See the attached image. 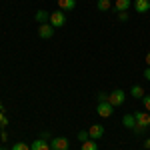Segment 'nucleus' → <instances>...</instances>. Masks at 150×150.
I'll return each instance as SVG.
<instances>
[{
    "label": "nucleus",
    "instance_id": "11",
    "mask_svg": "<svg viewBox=\"0 0 150 150\" xmlns=\"http://www.w3.org/2000/svg\"><path fill=\"white\" fill-rule=\"evenodd\" d=\"M52 148V146H50V144H48L46 140H34V142H32V144H30V150H50Z\"/></svg>",
    "mask_w": 150,
    "mask_h": 150
},
{
    "label": "nucleus",
    "instance_id": "7",
    "mask_svg": "<svg viewBox=\"0 0 150 150\" xmlns=\"http://www.w3.org/2000/svg\"><path fill=\"white\" fill-rule=\"evenodd\" d=\"M38 36L40 38H52L54 36V26L52 24H40L38 26Z\"/></svg>",
    "mask_w": 150,
    "mask_h": 150
},
{
    "label": "nucleus",
    "instance_id": "23",
    "mask_svg": "<svg viewBox=\"0 0 150 150\" xmlns=\"http://www.w3.org/2000/svg\"><path fill=\"white\" fill-rule=\"evenodd\" d=\"M144 78H146V80H150V68L144 70Z\"/></svg>",
    "mask_w": 150,
    "mask_h": 150
},
{
    "label": "nucleus",
    "instance_id": "1",
    "mask_svg": "<svg viewBox=\"0 0 150 150\" xmlns=\"http://www.w3.org/2000/svg\"><path fill=\"white\" fill-rule=\"evenodd\" d=\"M124 100H126V92L120 90V88H116V90H112V92L108 94V102L112 104L114 108H116V106H122Z\"/></svg>",
    "mask_w": 150,
    "mask_h": 150
},
{
    "label": "nucleus",
    "instance_id": "25",
    "mask_svg": "<svg viewBox=\"0 0 150 150\" xmlns=\"http://www.w3.org/2000/svg\"><path fill=\"white\" fill-rule=\"evenodd\" d=\"M146 64H148V68H150V52L146 54Z\"/></svg>",
    "mask_w": 150,
    "mask_h": 150
},
{
    "label": "nucleus",
    "instance_id": "12",
    "mask_svg": "<svg viewBox=\"0 0 150 150\" xmlns=\"http://www.w3.org/2000/svg\"><path fill=\"white\" fill-rule=\"evenodd\" d=\"M132 4V0H114V8L116 12H126Z\"/></svg>",
    "mask_w": 150,
    "mask_h": 150
},
{
    "label": "nucleus",
    "instance_id": "13",
    "mask_svg": "<svg viewBox=\"0 0 150 150\" xmlns=\"http://www.w3.org/2000/svg\"><path fill=\"white\" fill-rule=\"evenodd\" d=\"M34 20H36L38 24H46L48 20H50V14H48L46 10H38V12L34 14Z\"/></svg>",
    "mask_w": 150,
    "mask_h": 150
},
{
    "label": "nucleus",
    "instance_id": "26",
    "mask_svg": "<svg viewBox=\"0 0 150 150\" xmlns=\"http://www.w3.org/2000/svg\"><path fill=\"white\" fill-rule=\"evenodd\" d=\"M0 150H6V148H0Z\"/></svg>",
    "mask_w": 150,
    "mask_h": 150
},
{
    "label": "nucleus",
    "instance_id": "22",
    "mask_svg": "<svg viewBox=\"0 0 150 150\" xmlns=\"http://www.w3.org/2000/svg\"><path fill=\"white\" fill-rule=\"evenodd\" d=\"M118 18H120L122 22H126V20H128V14H126V12H118Z\"/></svg>",
    "mask_w": 150,
    "mask_h": 150
},
{
    "label": "nucleus",
    "instance_id": "27",
    "mask_svg": "<svg viewBox=\"0 0 150 150\" xmlns=\"http://www.w3.org/2000/svg\"><path fill=\"white\" fill-rule=\"evenodd\" d=\"M50 150H54V148H50Z\"/></svg>",
    "mask_w": 150,
    "mask_h": 150
},
{
    "label": "nucleus",
    "instance_id": "19",
    "mask_svg": "<svg viewBox=\"0 0 150 150\" xmlns=\"http://www.w3.org/2000/svg\"><path fill=\"white\" fill-rule=\"evenodd\" d=\"M142 102H144V108H146V112H150V94H144Z\"/></svg>",
    "mask_w": 150,
    "mask_h": 150
},
{
    "label": "nucleus",
    "instance_id": "24",
    "mask_svg": "<svg viewBox=\"0 0 150 150\" xmlns=\"http://www.w3.org/2000/svg\"><path fill=\"white\" fill-rule=\"evenodd\" d=\"M144 146H146V150H150V138H146V142H144Z\"/></svg>",
    "mask_w": 150,
    "mask_h": 150
},
{
    "label": "nucleus",
    "instance_id": "8",
    "mask_svg": "<svg viewBox=\"0 0 150 150\" xmlns=\"http://www.w3.org/2000/svg\"><path fill=\"white\" fill-rule=\"evenodd\" d=\"M88 134H90L92 140H100L104 136V126L102 124H92V126L88 128Z\"/></svg>",
    "mask_w": 150,
    "mask_h": 150
},
{
    "label": "nucleus",
    "instance_id": "3",
    "mask_svg": "<svg viewBox=\"0 0 150 150\" xmlns=\"http://www.w3.org/2000/svg\"><path fill=\"white\" fill-rule=\"evenodd\" d=\"M50 24H52L54 28H60V26H64V24H66V16H64V12H62V10L50 12Z\"/></svg>",
    "mask_w": 150,
    "mask_h": 150
},
{
    "label": "nucleus",
    "instance_id": "21",
    "mask_svg": "<svg viewBox=\"0 0 150 150\" xmlns=\"http://www.w3.org/2000/svg\"><path fill=\"white\" fill-rule=\"evenodd\" d=\"M98 102H108V94L106 92H98Z\"/></svg>",
    "mask_w": 150,
    "mask_h": 150
},
{
    "label": "nucleus",
    "instance_id": "20",
    "mask_svg": "<svg viewBox=\"0 0 150 150\" xmlns=\"http://www.w3.org/2000/svg\"><path fill=\"white\" fill-rule=\"evenodd\" d=\"M78 138H80L82 142H86V140L90 138V134H88V132H84V130H80V132H78Z\"/></svg>",
    "mask_w": 150,
    "mask_h": 150
},
{
    "label": "nucleus",
    "instance_id": "10",
    "mask_svg": "<svg viewBox=\"0 0 150 150\" xmlns=\"http://www.w3.org/2000/svg\"><path fill=\"white\" fill-rule=\"evenodd\" d=\"M134 8H136V12H140V14L148 12L150 10V0H134Z\"/></svg>",
    "mask_w": 150,
    "mask_h": 150
},
{
    "label": "nucleus",
    "instance_id": "2",
    "mask_svg": "<svg viewBox=\"0 0 150 150\" xmlns=\"http://www.w3.org/2000/svg\"><path fill=\"white\" fill-rule=\"evenodd\" d=\"M122 124L128 128V130H134L136 134H140L144 128H140L138 124H136V118H134V114H124V118H122Z\"/></svg>",
    "mask_w": 150,
    "mask_h": 150
},
{
    "label": "nucleus",
    "instance_id": "14",
    "mask_svg": "<svg viewBox=\"0 0 150 150\" xmlns=\"http://www.w3.org/2000/svg\"><path fill=\"white\" fill-rule=\"evenodd\" d=\"M130 94H132V98H144V88L138 86V84H134L130 88Z\"/></svg>",
    "mask_w": 150,
    "mask_h": 150
},
{
    "label": "nucleus",
    "instance_id": "16",
    "mask_svg": "<svg viewBox=\"0 0 150 150\" xmlns=\"http://www.w3.org/2000/svg\"><path fill=\"white\" fill-rule=\"evenodd\" d=\"M96 6H98V10H100V12L110 10V0H98V2H96Z\"/></svg>",
    "mask_w": 150,
    "mask_h": 150
},
{
    "label": "nucleus",
    "instance_id": "6",
    "mask_svg": "<svg viewBox=\"0 0 150 150\" xmlns=\"http://www.w3.org/2000/svg\"><path fill=\"white\" fill-rule=\"evenodd\" d=\"M50 146L54 150H68L70 142H68V138H64V136H56V138L50 140Z\"/></svg>",
    "mask_w": 150,
    "mask_h": 150
},
{
    "label": "nucleus",
    "instance_id": "9",
    "mask_svg": "<svg viewBox=\"0 0 150 150\" xmlns=\"http://www.w3.org/2000/svg\"><path fill=\"white\" fill-rule=\"evenodd\" d=\"M56 4L62 12H70L76 8V0H56Z\"/></svg>",
    "mask_w": 150,
    "mask_h": 150
},
{
    "label": "nucleus",
    "instance_id": "15",
    "mask_svg": "<svg viewBox=\"0 0 150 150\" xmlns=\"http://www.w3.org/2000/svg\"><path fill=\"white\" fill-rule=\"evenodd\" d=\"M80 150H98V144H96V140H86V142H82V148Z\"/></svg>",
    "mask_w": 150,
    "mask_h": 150
},
{
    "label": "nucleus",
    "instance_id": "5",
    "mask_svg": "<svg viewBox=\"0 0 150 150\" xmlns=\"http://www.w3.org/2000/svg\"><path fill=\"white\" fill-rule=\"evenodd\" d=\"M96 112H98V116H102V118H108V116H112V112H114V106L110 102H98Z\"/></svg>",
    "mask_w": 150,
    "mask_h": 150
},
{
    "label": "nucleus",
    "instance_id": "17",
    "mask_svg": "<svg viewBox=\"0 0 150 150\" xmlns=\"http://www.w3.org/2000/svg\"><path fill=\"white\" fill-rule=\"evenodd\" d=\"M6 124H8V118L4 116V108L0 106V128H6Z\"/></svg>",
    "mask_w": 150,
    "mask_h": 150
},
{
    "label": "nucleus",
    "instance_id": "4",
    "mask_svg": "<svg viewBox=\"0 0 150 150\" xmlns=\"http://www.w3.org/2000/svg\"><path fill=\"white\" fill-rule=\"evenodd\" d=\"M134 118H136V124H138L140 128H148L150 126V112L136 110V112H134Z\"/></svg>",
    "mask_w": 150,
    "mask_h": 150
},
{
    "label": "nucleus",
    "instance_id": "18",
    "mask_svg": "<svg viewBox=\"0 0 150 150\" xmlns=\"http://www.w3.org/2000/svg\"><path fill=\"white\" fill-rule=\"evenodd\" d=\"M12 150H30V146H28V144H24V142H18V144H14V146H12Z\"/></svg>",
    "mask_w": 150,
    "mask_h": 150
}]
</instances>
